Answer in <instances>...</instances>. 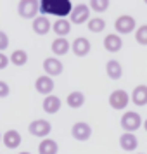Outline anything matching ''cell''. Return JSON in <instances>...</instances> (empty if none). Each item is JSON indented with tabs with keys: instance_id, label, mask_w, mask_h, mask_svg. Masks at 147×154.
<instances>
[{
	"instance_id": "1",
	"label": "cell",
	"mask_w": 147,
	"mask_h": 154,
	"mask_svg": "<svg viewBox=\"0 0 147 154\" xmlns=\"http://www.w3.org/2000/svg\"><path fill=\"white\" fill-rule=\"evenodd\" d=\"M40 12L42 16L52 14L59 19H66V16H71L73 4L69 0H42L40 2Z\"/></svg>"
},
{
	"instance_id": "2",
	"label": "cell",
	"mask_w": 147,
	"mask_h": 154,
	"mask_svg": "<svg viewBox=\"0 0 147 154\" xmlns=\"http://www.w3.org/2000/svg\"><path fill=\"white\" fill-rule=\"evenodd\" d=\"M121 128L125 130L126 133H133L137 132L140 126H142V116H140L137 111H126L123 116H121Z\"/></svg>"
},
{
	"instance_id": "3",
	"label": "cell",
	"mask_w": 147,
	"mask_h": 154,
	"mask_svg": "<svg viewBox=\"0 0 147 154\" xmlns=\"http://www.w3.org/2000/svg\"><path fill=\"white\" fill-rule=\"evenodd\" d=\"M17 12L24 19H36L38 12H40V2L36 0H21L17 4Z\"/></svg>"
},
{
	"instance_id": "4",
	"label": "cell",
	"mask_w": 147,
	"mask_h": 154,
	"mask_svg": "<svg viewBox=\"0 0 147 154\" xmlns=\"http://www.w3.org/2000/svg\"><path fill=\"white\" fill-rule=\"evenodd\" d=\"M28 132L33 135V137H40V139H45L50 132H52V125L47 119H33L28 125Z\"/></svg>"
},
{
	"instance_id": "5",
	"label": "cell",
	"mask_w": 147,
	"mask_h": 154,
	"mask_svg": "<svg viewBox=\"0 0 147 154\" xmlns=\"http://www.w3.org/2000/svg\"><path fill=\"white\" fill-rule=\"evenodd\" d=\"M114 28H116V31H118L119 35H128L132 31H137V21H135V17H132V16L123 14L116 19Z\"/></svg>"
},
{
	"instance_id": "6",
	"label": "cell",
	"mask_w": 147,
	"mask_h": 154,
	"mask_svg": "<svg viewBox=\"0 0 147 154\" xmlns=\"http://www.w3.org/2000/svg\"><path fill=\"white\" fill-rule=\"evenodd\" d=\"M130 102V95L125 90H112L109 95V106L116 111H123Z\"/></svg>"
},
{
	"instance_id": "7",
	"label": "cell",
	"mask_w": 147,
	"mask_h": 154,
	"mask_svg": "<svg viewBox=\"0 0 147 154\" xmlns=\"http://www.w3.org/2000/svg\"><path fill=\"white\" fill-rule=\"evenodd\" d=\"M71 135H73V139L85 142V140H88L92 137V126L87 121H76L71 126Z\"/></svg>"
},
{
	"instance_id": "8",
	"label": "cell",
	"mask_w": 147,
	"mask_h": 154,
	"mask_svg": "<svg viewBox=\"0 0 147 154\" xmlns=\"http://www.w3.org/2000/svg\"><path fill=\"white\" fill-rule=\"evenodd\" d=\"M71 23L73 24H83V23L90 21V7L85 5V4H78L76 7H73L71 12Z\"/></svg>"
},
{
	"instance_id": "9",
	"label": "cell",
	"mask_w": 147,
	"mask_h": 154,
	"mask_svg": "<svg viewBox=\"0 0 147 154\" xmlns=\"http://www.w3.org/2000/svg\"><path fill=\"white\" fill-rule=\"evenodd\" d=\"M43 71H45V75L47 76H59L61 73L64 71V66H63V63L57 59V57H47L45 61H43Z\"/></svg>"
},
{
	"instance_id": "10",
	"label": "cell",
	"mask_w": 147,
	"mask_h": 154,
	"mask_svg": "<svg viewBox=\"0 0 147 154\" xmlns=\"http://www.w3.org/2000/svg\"><path fill=\"white\" fill-rule=\"evenodd\" d=\"M92 45H90V40L85 38V36H78L75 42L71 43V50L76 57H85L88 52H90Z\"/></svg>"
},
{
	"instance_id": "11",
	"label": "cell",
	"mask_w": 147,
	"mask_h": 154,
	"mask_svg": "<svg viewBox=\"0 0 147 154\" xmlns=\"http://www.w3.org/2000/svg\"><path fill=\"white\" fill-rule=\"evenodd\" d=\"M35 88L38 94H42V95H50V92L54 90V80L47 75H43V76H38L35 82Z\"/></svg>"
},
{
	"instance_id": "12",
	"label": "cell",
	"mask_w": 147,
	"mask_h": 154,
	"mask_svg": "<svg viewBox=\"0 0 147 154\" xmlns=\"http://www.w3.org/2000/svg\"><path fill=\"white\" fill-rule=\"evenodd\" d=\"M2 142L7 149H17L21 146V133L17 130H7L2 135Z\"/></svg>"
},
{
	"instance_id": "13",
	"label": "cell",
	"mask_w": 147,
	"mask_h": 154,
	"mask_svg": "<svg viewBox=\"0 0 147 154\" xmlns=\"http://www.w3.org/2000/svg\"><path fill=\"white\" fill-rule=\"evenodd\" d=\"M119 147L126 151V152H132L139 147V140L135 137V133H121L119 135Z\"/></svg>"
},
{
	"instance_id": "14",
	"label": "cell",
	"mask_w": 147,
	"mask_h": 154,
	"mask_svg": "<svg viewBox=\"0 0 147 154\" xmlns=\"http://www.w3.org/2000/svg\"><path fill=\"white\" fill-rule=\"evenodd\" d=\"M123 47V38L116 33H111L104 38V49L107 52H119Z\"/></svg>"
},
{
	"instance_id": "15",
	"label": "cell",
	"mask_w": 147,
	"mask_h": 154,
	"mask_svg": "<svg viewBox=\"0 0 147 154\" xmlns=\"http://www.w3.org/2000/svg\"><path fill=\"white\" fill-rule=\"evenodd\" d=\"M50 29H52V26H50V21L47 16H38L36 19H33V31H35L36 35H47Z\"/></svg>"
},
{
	"instance_id": "16",
	"label": "cell",
	"mask_w": 147,
	"mask_h": 154,
	"mask_svg": "<svg viewBox=\"0 0 147 154\" xmlns=\"http://www.w3.org/2000/svg\"><path fill=\"white\" fill-rule=\"evenodd\" d=\"M43 111L45 112H49V114H56V112H59V109H61V99L57 97V95H47V97L43 99Z\"/></svg>"
},
{
	"instance_id": "17",
	"label": "cell",
	"mask_w": 147,
	"mask_h": 154,
	"mask_svg": "<svg viewBox=\"0 0 147 154\" xmlns=\"http://www.w3.org/2000/svg\"><path fill=\"white\" fill-rule=\"evenodd\" d=\"M132 102L135 106H145L147 104V85H137L132 92Z\"/></svg>"
},
{
	"instance_id": "18",
	"label": "cell",
	"mask_w": 147,
	"mask_h": 154,
	"mask_svg": "<svg viewBox=\"0 0 147 154\" xmlns=\"http://www.w3.org/2000/svg\"><path fill=\"white\" fill-rule=\"evenodd\" d=\"M69 50H71V43L68 42V38H56V40L52 42V52H54L56 57L66 56Z\"/></svg>"
},
{
	"instance_id": "19",
	"label": "cell",
	"mask_w": 147,
	"mask_h": 154,
	"mask_svg": "<svg viewBox=\"0 0 147 154\" xmlns=\"http://www.w3.org/2000/svg\"><path fill=\"white\" fill-rule=\"evenodd\" d=\"M52 29L57 35V38H66L71 31V21H68V19H57L52 24Z\"/></svg>"
},
{
	"instance_id": "20",
	"label": "cell",
	"mask_w": 147,
	"mask_h": 154,
	"mask_svg": "<svg viewBox=\"0 0 147 154\" xmlns=\"http://www.w3.org/2000/svg\"><path fill=\"white\" fill-rule=\"evenodd\" d=\"M106 73H107V76L111 78V80H119V78L123 76V66L116 59H111L106 64Z\"/></svg>"
},
{
	"instance_id": "21",
	"label": "cell",
	"mask_w": 147,
	"mask_h": 154,
	"mask_svg": "<svg viewBox=\"0 0 147 154\" xmlns=\"http://www.w3.org/2000/svg\"><path fill=\"white\" fill-rule=\"evenodd\" d=\"M66 102H68V106L73 107V109H80V107L85 104V94L80 92V90L69 92L68 97H66Z\"/></svg>"
},
{
	"instance_id": "22",
	"label": "cell",
	"mask_w": 147,
	"mask_h": 154,
	"mask_svg": "<svg viewBox=\"0 0 147 154\" xmlns=\"http://www.w3.org/2000/svg\"><path fill=\"white\" fill-rule=\"evenodd\" d=\"M59 146L54 139H43L38 146V154H57Z\"/></svg>"
},
{
	"instance_id": "23",
	"label": "cell",
	"mask_w": 147,
	"mask_h": 154,
	"mask_svg": "<svg viewBox=\"0 0 147 154\" xmlns=\"http://www.w3.org/2000/svg\"><path fill=\"white\" fill-rule=\"evenodd\" d=\"M9 61L14 64V66H24V64L28 63V52L23 49H16L11 57H9Z\"/></svg>"
},
{
	"instance_id": "24",
	"label": "cell",
	"mask_w": 147,
	"mask_h": 154,
	"mask_svg": "<svg viewBox=\"0 0 147 154\" xmlns=\"http://www.w3.org/2000/svg\"><path fill=\"white\" fill-rule=\"evenodd\" d=\"M88 29H90L92 33H100V31L106 29V21L100 19V17H93V19L88 21Z\"/></svg>"
},
{
	"instance_id": "25",
	"label": "cell",
	"mask_w": 147,
	"mask_h": 154,
	"mask_svg": "<svg viewBox=\"0 0 147 154\" xmlns=\"http://www.w3.org/2000/svg\"><path fill=\"white\" fill-rule=\"evenodd\" d=\"M135 40H137L139 45L147 47V24H142V26L137 28V31H135Z\"/></svg>"
},
{
	"instance_id": "26",
	"label": "cell",
	"mask_w": 147,
	"mask_h": 154,
	"mask_svg": "<svg viewBox=\"0 0 147 154\" xmlns=\"http://www.w3.org/2000/svg\"><path fill=\"white\" fill-rule=\"evenodd\" d=\"M107 9H109V0H92L90 2V11L106 12Z\"/></svg>"
},
{
	"instance_id": "27",
	"label": "cell",
	"mask_w": 147,
	"mask_h": 154,
	"mask_svg": "<svg viewBox=\"0 0 147 154\" xmlns=\"http://www.w3.org/2000/svg\"><path fill=\"white\" fill-rule=\"evenodd\" d=\"M9 94H11V87L7 85V82H4V80H0V99L7 97Z\"/></svg>"
},
{
	"instance_id": "28",
	"label": "cell",
	"mask_w": 147,
	"mask_h": 154,
	"mask_svg": "<svg viewBox=\"0 0 147 154\" xmlns=\"http://www.w3.org/2000/svg\"><path fill=\"white\" fill-rule=\"evenodd\" d=\"M7 47H9V36H7L5 31H2V29H0V52H2V50H5Z\"/></svg>"
},
{
	"instance_id": "29",
	"label": "cell",
	"mask_w": 147,
	"mask_h": 154,
	"mask_svg": "<svg viewBox=\"0 0 147 154\" xmlns=\"http://www.w3.org/2000/svg\"><path fill=\"white\" fill-rule=\"evenodd\" d=\"M9 63H11V61H9V57L5 56L4 52H0V69H5Z\"/></svg>"
},
{
	"instance_id": "30",
	"label": "cell",
	"mask_w": 147,
	"mask_h": 154,
	"mask_svg": "<svg viewBox=\"0 0 147 154\" xmlns=\"http://www.w3.org/2000/svg\"><path fill=\"white\" fill-rule=\"evenodd\" d=\"M144 128H145V132H147V119H145V123H144Z\"/></svg>"
},
{
	"instance_id": "31",
	"label": "cell",
	"mask_w": 147,
	"mask_h": 154,
	"mask_svg": "<svg viewBox=\"0 0 147 154\" xmlns=\"http://www.w3.org/2000/svg\"><path fill=\"white\" fill-rule=\"evenodd\" d=\"M19 154H31V152H26V151H23V152H19Z\"/></svg>"
},
{
	"instance_id": "32",
	"label": "cell",
	"mask_w": 147,
	"mask_h": 154,
	"mask_svg": "<svg viewBox=\"0 0 147 154\" xmlns=\"http://www.w3.org/2000/svg\"><path fill=\"white\" fill-rule=\"evenodd\" d=\"M0 142H2V133H0Z\"/></svg>"
},
{
	"instance_id": "33",
	"label": "cell",
	"mask_w": 147,
	"mask_h": 154,
	"mask_svg": "<svg viewBox=\"0 0 147 154\" xmlns=\"http://www.w3.org/2000/svg\"><path fill=\"white\" fill-rule=\"evenodd\" d=\"M137 154H144V152H137Z\"/></svg>"
}]
</instances>
